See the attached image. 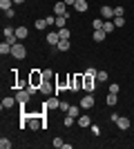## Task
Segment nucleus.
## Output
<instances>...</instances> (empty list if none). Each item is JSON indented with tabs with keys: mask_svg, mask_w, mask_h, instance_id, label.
<instances>
[{
	"mask_svg": "<svg viewBox=\"0 0 134 149\" xmlns=\"http://www.w3.org/2000/svg\"><path fill=\"white\" fill-rule=\"evenodd\" d=\"M76 125L78 127H92V120H89V116H78V120H76Z\"/></svg>",
	"mask_w": 134,
	"mask_h": 149,
	"instance_id": "nucleus-12",
	"label": "nucleus"
},
{
	"mask_svg": "<svg viewBox=\"0 0 134 149\" xmlns=\"http://www.w3.org/2000/svg\"><path fill=\"white\" fill-rule=\"evenodd\" d=\"M83 89V74H69V91Z\"/></svg>",
	"mask_w": 134,
	"mask_h": 149,
	"instance_id": "nucleus-2",
	"label": "nucleus"
},
{
	"mask_svg": "<svg viewBox=\"0 0 134 149\" xmlns=\"http://www.w3.org/2000/svg\"><path fill=\"white\" fill-rule=\"evenodd\" d=\"M78 111H81V105H78V107L69 105V109H67V113H69V116H74V118H78Z\"/></svg>",
	"mask_w": 134,
	"mask_h": 149,
	"instance_id": "nucleus-25",
	"label": "nucleus"
},
{
	"mask_svg": "<svg viewBox=\"0 0 134 149\" xmlns=\"http://www.w3.org/2000/svg\"><path fill=\"white\" fill-rule=\"evenodd\" d=\"M43 78H45V80H56V78H54V71H51V69H45V71H43Z\"/></svg>",
	"mask_w": 134,
	"mask_h": 149,
	"instance_id": "nucleus-29",
	"label": "nucleus"
},
{
	"mask_svg": "<svg viewBox=\"0 0 134 149\" xmlns=\"http://www.w3.org/2000/svg\"><path fill=\"white\" fill-rule=\"evenodd\" d=\"M58 36H60V40H69V38H72V31L67 29V27H63V29H58Z\"/></svg>",
	"mask_w": 134,
	"mask_h": 149,
	"instance_id": "nucleus-18",
	"label": "nucleus"
},
{
	"mask_svg": "<svg viewBox=\"0 0 134 149\" xmlns=\"http://www.w3.org/2000/svg\"><path fill=\"white\" fill-rule=\"evenodd\" d=\"M123 25H125V18H123V16L114 18V27H123Z\"/></svg>",
	"mask_w": 134,
	"mask_h": 149,
	"instance_id": "nucleus-33",
	"label": "nucleus"
},
{
	"mask_svg": "<svg viewBox=\"0 0 134 149\" xmlns=\"http://www.w3.org/2000/svg\"><path fill=\"white\" fill-rule=\"evenodd\" d=\"M78 105H81V109H92V107H94V96H92V93H87V96H83Z\"/></svg>",
	"mask_w": 134,
	"mask_h": 149,
	"instance_id": "nucleus-6",
	"label": "nucleus"
},
{
	"mask_svg": "<svg viewBox=\"0 0 134 149\" xmlns=\"http://www.w3.org/2000/svg\"><path fill=\"white\" fill-rule=\"evenodd\" d=\"M119 91H121L119 82H112V85H109V93H119Z\"/></svg>",
	"mask_w": 134,
	"mask_h": 149,
	"instance_id": "nucleus-32",
	"label": "nucleus"
},
{
	"mask_svg": "<svg viewBox=\"0 0 134 149\" xmlns=\"http://www.w3.org/2000/svg\"><path fill=\"white\" fill-rule=\"evenodd\" d=\"M63 2H65L67 7H74V5H76V0H63Z\"/></svg>",
	"mask_w": 134,
	"mask_h": 149,
	"instance_id": "nucleus-41",
	"label": "nucleus"
},
{
	"mask_svg": "<svg viewBox=\"0 0 134 149\" xmlns=\"http://www.w3.org/2000/svg\"><path fill=\"white\" fill-rule=\"evenodd\" d=\"M45 107H47V109H58V107H60V100L58 98H49L47 102H45Z\"/></svg>",
	"mask_w": 134,
	"mask_h": 149,
	"instance_id": "nucleus-17",
	"label": "nucleus"
},
{
	"mask_svg": "<svg viewBox=\"0 0 134 149\" xmlns=\"http://www.w3.org/2000/svg\"><path fill=\"white\" fill-rule=\"evenodd\" d=\"M11 5H13V0H0V9H2V11L11 9Z\"/></svg>",
	"mask_w": 134,
	"mask_h": 149,
	"instance_id": "nucleus-26",
	"label": "nucleus"
},
{
	"mask_svg": "<svg viewBox=\"0 0 134 149\" xmlns=\"http://www.w3.org/2000/svg\"><path fill=\"white\" fill-rule=\"evenodd\" d=\"M5 16H7V18H13V16H16V11H13V7H11V9H7V11H5Z\"/></svg>",
	"mask_w": 134,
	"mask_h": 149,
	"instance_id": "nucleus-37",
	"label": "nucleus"
},
{
	"mask_svg": "<svg viewBox=\"0 0 134 149\" xmlns=\"http://www.w3.org/2000/svg\"><path fill=\"white\" fill-rule=\"evenodd\" d=\"M47 20V25H56V16H49V18H45Z\"/></svg>",
	"mask_w": 134,
	"mask_h": 149,
	"instance_id": "nucleus-38",
	"label": "nucleus"
},
{
	"mask_svg": "<svg viewBox=\"0 0 134 149\" xmlns=\"http://www.w3.org/2000/svg\"><path fill=\"white\" fill-rule=\"evenodd\" d=\"M16 102H18V100H16V96H13V98H9V96H7V98H2V109H11Z\"/></svg>",
	"mask_w": 134,
	"mask_h": 149,
	"instance_id": "nucleus-13",
	"label": "nucleus"
},
{
	"mask_svg": "<svg viewBox=\"0 0 134 149\" xmlns=\"http://www.w3.org/2000/svg\"><path fill=\"white\" fill-rule=\"evenodd\" d=\"M9 147H11V140L2 136V138H0V149H9Z\"/></svg>",
	"mask_w": 134,
	"mask_h": 149,
	"instance_id": "nucleus-27",
	"label": "nucleus"
},
{
	"mask_svg": "<svg viewBox=\"0 0 134 149\" xmlns=\"http://www.w3.org/2000/svg\"><path fill=\"white\" fill-rule=\"evenodd\" d=\"M92 134H94V136H98V134H101V129H98L96 125H92Z\"/></svg>",
	"mask_w": 134,
	"mask_h": 149,
	"instance_id": "nucleus-40",
	"label": "nucleus"
},
{
	"mask_svg": "<svg viewBox=\"0 0 134 149\" xmlns=\"http://www.w3.org/2000/svg\"><path fill=\"white\" fill-rule=\"evenodd\" d=\"M29 96H32V93L27 91V89H18V91H16V100H18V105L25 107V102L29 100Z\"/></svg>",
	"mask_w": 134,
	"mask_h": 149,
	"instance_id": "nucleus-5",
	"label": "nucleus"
},
{
	"mask_svg": "<svg viewBox=\"0 0 134 149\" xmlns=\"http://www.w3.org/2000/svg\"><path fill=\"white\" fill-rule=\"evenodd\" d=\"M47 42H49L51 47H56V45L60 42V36H58V31H49V33H47Z\"/></svg>",
	"mask_w": 134,
	"mask_h": 149,
	"instance_id": "nucleus-10",
	"label": "nucleus"
},
{
	"mask_svg": "<svg viewBox=\"0 0 134 149\" xmlns=\"http://www.w3.org/2000/svg\"><path fill=\"white\" fill-rule=\"evenodd\" d=\"M74 9H76V11H81V13H85V11L89 9L87 0H76V5H74Z\"/></svg>",
	"mask_w": 134,
	"mask_h": 149,
	"instance_id": "nucleus-11",
	"label": "nucleus"
},
{
	"mask_svg": "<svg viewBox=\"0 0 134 149\" xmlns=\"http://www.w3.org/2000/svg\"><path fill=\"white\" fill-rule=\"evenodd\" d=\"M11 56L16 58V60H25V58H27V49H25V45L16 42V45L11 47Z\"/></svg>",
	"mask_w": 134,
	"mask_h": 149,
	"instance_id": "nucleus-3",
	"label": "nucleus"
},
{
	"mask_svg": "<svg viewBox=\"0 0 134 149\" xmlns=\"http://www.w3.org/2000/svg\"><path fill=\"white\" fill-rule=\"evenodd\" d=\"M67 18H69V13H65V16H56V27L58 29H63L67 25Z\"/></svg>",
	"mask_w": 134,
	"mask_h": 149,
	"instance_id": "nucleus-14",
	"label": "nucleus"
},
{
	"mask_svg": "<svg viewBox=\"0 0 134 149\" xmlns=\"http://www.w3.org/2000/svg\"><path fill=\"white\" fill-rule=\"evenodd\" d=\"M94 78H96V76H92L89 71H85V74H83V89L87 93H94Z\"/></svg>",
	"mask_w": 134,
	"mask_h": 149,
	"instance_id": "nucleus-4",
	"label": "nucleus"
},
{
	"mask_svg": "<svg viewBox=\"0 0 134 149\" xmlns=\"http://www.w3.org/2000/svg\"><path fill=\"white\" fill-rule=\"evenodd\" d=\"M67 13V5H65L63 0H58L56 5H54V16H65Z\"/></svg>",
	"mask_w": 134,
	"mask_h": 149,
	"instance_id": "nucleus-9",
	"label": "nucleus"
},
{
	"mask_svg": "<svg viewBox=\"0 0 134 149\" xmlns=\"http://www.w3.org/2000/svg\"><path fill=\"white\" fill-rule=\"evenodd\" d=\"M116 127H119V129H130V120L121 116V118L116 120Z\"/></svg>",
	"mask_w": 134,
	"mask_h": 149,
	"instance_id": "nucleus-19",
	"label": "nucleus"
},
{
	"mask_svg": "<svg viewBox=\"0 0 134 149\" xmlns=\"http://www.w3.org/2000/svg\"><path fill=\"white\" fill-rule=\"evenodd\" d=\"M51 145H54V147H56V149H60V147H63V140H60V138H54V143H51Z\"/></svg>",
	"mask_w": 134,
	"mask_h": 149,
	"instance_id": "nucleus-34",
	"label": "nucleus"
},
{
	"mask_svg": "<svg viewBox=\"0 0 134 149\" xmlns=\"http://www.w3.org/2000/svg\"><path fill=\"white\" fill-rule=\"evenodd\" d=\"M123 13H125L123 7H114V18H119V16H123Z\"/></svg>",
	"mask_w": 134,
	"mask_h": 149,
	"instance_id": "nucleus-35",
	"label": "nucleus"
},
{
	"mask_svg": "<svg viewBox=\"0 0 134 149\" xmlns=\"http://www.w3.org/2000/svg\"><path fill=\"white\" fill-rule=\"evenodd\" d=\"M101 18H103V20H112V18H114V9H112V7H107V5H103V7H101Z\"/></svg>",
	"mask_w": 134,
	"mask_h": 149,
	"instance_id": "nucleus-8",
	"label": "nucleus"
},
{
	"mask_svg": "<svg viewBox=\"0 0 134 149\" xmlns=\"http://www.w3.org/2000/svg\"><path fill=\"white\" fill-rule=\"evenodd\" d=\"M0 54H2V56H7V54H11V45L7 42V40H5L2 45H0Z\"/></svg>",
	"mask_w": 134,
	"mask_h": 149,
	"instance_id": "nucleus-22",
	"label": "nucleus"
},
{
	"mask_svg": "<svg viewBox=\"0 0 134 149\" xmlns=\"http://www.w3.org/2000/svg\"><path fill=\"white\" fill-rule=\"evenodd\" d=\"M16 36H18V40H25V38L29 36L27 27H16Z\"/></svg>",
	"mask_w": 134,
	"mask_h": 149,
	"instance_id": "nucleus-15",
	"label": "nucleus"
},
{
	"mask_svg": "<svg viewBox=\"0 0 134 149\" xmlns=\"http://www.w3.org/2000/svg\"><path fill=\"white\" fill-rule=\"evenodd\" d=\"M105 102H107V107H116V102H119V98H116V93H107V98H105Z\"/></svg>",
	"mask_w": 134,
	"mask_h": 149,
	"instance_id": "nucleus-20",
	"label": "nucleus"
},
{
	"mask_svg": "<svg viewBox=\"0 0 134 149\" xmlns=\"http://www.w3.org/2000/svg\"><path fill=\"white\" fill-rule=\"evenodd\" d=\"M74 120H76V118H74V116H69V113H67V116H65V127H74Z\"/></svg>",
	"mask_w": 134,
	"mask_h": 149,
	"instance_id": "nucleus-30",
	"label": "nucleus"
},
{
	"mask_svg": "<svg viewBox=\"0 0 134 149\" xmlns=\"http://www.w3.org/2000/svg\"><path fill=\"white\" fill-rule=\"evenodd\" d=\"M56 47H58V51H69V40H60Z\"/></svg>",
	"mask_w": 134,
	"mask_h": 149,
	"instance_id": "nucleus-24",
	"label": "nucleus"
},
{
	"mask_svg": "<svg viewBox=\"0 0 134 149\" xmlns=\"http://www.w3.org/2000/svg\"><path fill=\"white\" fill-rule=\"evenodd\" d=\"M27 80H29V85H32V87L40 89V85L45 82V78H43V71H40V69H32V74H29V78H27Z\"/></svg>",
	"mask_w": 134,
	"mask_h": 149,
	"instance_id": "nucleus-1",
	"label": "nucleus"
},
{
	"mask_svg": "<svg viewBox=\"0 0 134 149\" xmlns=\"http://www.w3.org/2000/svg\"><path fill=\"white\" fill-rule=\"evenodd\" d=\"M114 29H116L114 22H112V20H105V25H103V31H105V33H112Z\"/></svg>",
	"mask_w": 134,
	"mask_h": 149,
	"instance_id": "nucleus-23",
	"label": "nucleus"
},
{
	"mask_svg": "<svg viewBox=\"0 0 134 149\" xmlns=\"http://www.w3.org/2000/svg\"><path fill=\"white\" fill-rule=\"evenodd\" d=\"M103 25H105V20H103V18H94V22H92L94 29H103Z\"/></svg>",
	"mask_w": 134,
	"mask_h": 149,
	"instance_id": "nucleus-28",
	"label": "nucleus"
},
{
	"mask_svg": "<svg viewBox=\"0 0 134 149\" xmlns=\"http://www.w3.org/2000/svg\"><path fill=\"white\" fill-rule=\"evenodd\" d=\"M96 80L105 82V80H107V71H98V74H96Z\"/></svg>",
	"mask_w": 134,
	"mask_h": 149,
	"instance_id": "nucleus-31",
	"label": "nucleus"
},
{
	"mask_svg": "<svg viewBox=\"0 0 134 149\" xmlns=\"http://www.w3.org/2000/svg\"><path fill=\"white\" fill-rule=\"evenodd\" d=\"M105 36H107V33H105L103 29H94V42H103Z\"/></svg>",
	"mask_w": 134,
	"mask_h": 149,
	"instance_id": "nucleus-16",
	"label": "nucleus"
},
{
	"mask_svg": "<svg viewBox=\"0 0 134 149\" xmlns=\"http://www.w3.org/2000/svg\"><path fill=\"white\" fill-rule=\"evenodd\" d=\"M40 91H43L45 96H51V93H56V85H51L49 80H45L43 85H40Z\"/></svg>",
	"mask_w": 134,
	"mask_h": 149,
	"instance_id": "nucleus-7",
	"label": "nucleus"
},
{
	"mask_svg": "<svg viewBox=\"0 0 134 149\" xmlns=\"http://www.w3.org/2000/svg\"><path fill=\"white\" fill-rule=\"evenodd\" d=\"M58 109H60V111H67V109H69V102H65V100H60V107H58Z\"/></svg>",
	"mask_w": 134,
	"mask_h": 149,
	"instance_id": "nucleus-36",
	"label": "nucleus"
},
{
	"mask_svg": "<svg viewBox=\"0 0 134 149\" xmlns=\"http://www.w3.org/2000/svg\"><path fill=\"white\" fill-rule=\"evenodd\" d=\"M119 118H121V116H119V113H116V111H112V116H109V120H112V123H116V120H119Z\"/></svg>",
	"mask_w": 134,
	"mask_h": 149,
	"instance_id": "nucleus-39",
	"label": "nucleus"
},
{
	"mask_svg": "<svg viewBox=\"0 0 134 149\" xmlns=\"http://www.w3.org/2000/svg\"><path fill=\"white\" fill-rule=\"evenodd\" d=\"M34 27H36V29H38V31H43V29H47V27H49V25H47V20H45V18H38V20H36V22H34Z\"/></svg>",
	"mask_w": 134,
	"mask_h": 149,
	"instance_id": "nucleus-21",
	"label": "nucleus"
},
{
	"mask_svg": "<svg viewBox=\"0 0 134 149\" xmlns=\"http://www.w3.org/2000/svg\"><path fill=\"white\" fill-rule=\"evenodd\" d=\"M22 2H25V0H13V5H22Z\"/></svg>",
	"mask_w": 134,
	"mask_h": 149,
	"instance_id": "nucleus-42",
	"label": "nucleus"
}]
</instances>
